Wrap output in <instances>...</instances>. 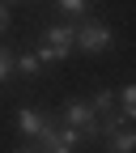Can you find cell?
<instances>
[{
	"instance_id": "6da1fadb",
	"label": "cell",
	"mask_w": 136,
	"mask_h": 153,
	"mask_svg": "<svg viewBox=\"0 0 136 153\" xmlns=\"http://www.w3.org/2000/svg\"><path fill=\"white\" fill-rule=\"evenodd\" d=\"M77 51V30L72 26H47L38 34V60L43 64H60Z\"/></svg>"
},
{
	"instance_id": "7a4b0ae2",
	"label": "cell",
	"mask_w": 136,
	"mask_h": 153,
	"mask_svg": "<svg viewBox=\"0 0 136 153\" xmlns=\"http://www.w3.org/2000/svg\"><path fill=\"white\" fill-rule=\"evenodd\" d=\"M64 123L81 132L85 145H89V140H102V123H98V115H94V106L81 102V98H68V102H64Z\"/></svg>"
},
{
	"instance_id": "3957f363",
	"label": "cell",
	"mask_w": 136,
	"mask_h": 153,
	"mask_svg": "<svg viewBox=\"0 0 136 153\" xmlns=\"http://www.w3.org/2000/svg\"><path fill=\"white\" fill-rule=\"evenodd\" d=\"M77 51H85V55L115 51V30L102 26V22H81L77 26Z\"/></svg>"
},
{
	"instance_id": "277c9868",
	"label": "cell",
	"mask_w": 136,
	"mask_h": 153,
	"mask_svg": "<svg viewBox=\"0 0 136 153\" xmlns=\"http://www.w3.org/2000/svg\"><path fill=\"white\" fill-rule=\"evenodd\" d=\"M34 145H38L34 153H77V149L85 145V136H81L77 128H68V123H64V128H47Z\"/></svg>"
},
{
	"instance_id": "5b68a950",
	"label": "cell",
	"mask_w": 136,
	"mask_h": 153,
	"mask_svg": "<svg viewBox=\"0 0 136 153\" xmlns=\"http://www.w3.org/2000/svg\"><path fill=\"white\" fill-rule=\"evenodd\" d=\"M17 128H22V136L38 140V136L51 128V119H47L43 111H34V106H17Z\"/></svg>"
},
{
	"instance_id": "8992f818",
	"label": "cell",
	"mask_w": 136,
	"mask_h": 153,
	"mask_svg": "<svg viewBox=\"0 0 136 153\" xmlns=\"http://www.w3.org/2000/svg\"><path fill=\"white\" fill-rule=\"evenodd\" d=\"M106 153H136V132L132 128H119V132H111V136H102Z\"/></svg>"
},
{
	"instance_id": "52a82bcc",
	"label": "cell",
	"mask_w": 136,
	"mask_h": 153,
	"mask_svg": "<svg viewBox=\"0 0 136 153\" xmlns=\"http://www.w3.org/2000/svg\"><path fill=\"white\" fill-rule=\"evenodd\" d=\"M115 102H119V98H115V89H98V94H94V98H89V106H94V115H111L115 111Z\"/></svg>"
},
{
	"instance_id": "ba28073f",
	"label": "cell",
	"mask_w": 136,
	"mask_h": 153,
	"mask_svg": "<svg viewBox=\"0 0 136 153\" xmlns=\"http://www.w3.org/2000/svg\"><path fill=\"white\" fill-rule=\"evenodd\" d=\"M13 68L22 72V76H34L38 68H43V60H38V51H26V55H17V60H13Z\"/></svg>"
},
{
	"instance_id": "9c48e42d",
	"label": "cell",
	"mask_w": 136,
	"mask_h": 153,
	"mask_svg": "<svg viewBox=\"0 0 136 153\" xmlns=\"http://www.w3.org/2000/svg\"><path fill=\"white\" fill-rule=\"evenodd\" d=\"M55 9L68 13V17H85L89 13V0H55Z\"/></svg>"
},
{
	"instance_id": "30bf717a",
	"label": "cell",
	"mask_w": 136,
	"mask_h": 153,
	"mask_svg": "<svg viewBox=\"0 0 136 153\" xmlns=\"http://www.w3.org/2000/svg\"><path fill=\"white\" fill-rule=\"evenodd\" d=\"M119 111H123V119H136V85H128L119 94Z\"/></svg>"
},
{
	"instance_id": "8fae6325",
	"label": "cell",
	"mask_w": 136,
	"mask_h": 153,
	"mask_svg": "<svg viewBox=\"0 0 136 153\" xmlns=\"http://www.w3.org/2000/svg\"><path fill=\"white\" fill-rule=\"evenodd\" d=\"M9 76H13V51H9V47H0V85L9 81Z\"/></svg>"
},
{
	"instance_id": "7c38bea8",
	"label": "cell",
	"mask_w": 136,
	"mask_h": 153,
	"mask_svg": "<svg viewBox=\"0 0 136 153\" xmlns=\"http://www.w3.org/2000/svg\"><path fill=\"white\" fill-rule=\"evenodd\" d=\"M13 26V13H9V4H4V0H0V34H4Z\"/></svg>"
},
{
	"instance_id": "4fadbf2b",
	"label": "cell",
	"mask_w": 136,
	"mask_h": 153,
	"mask_svg": "<svg viewBox=\"0 0 136 153\" xmlns=\"http://www.w3.org/2000/svg\"><path fill=\"white\" fill-rule=\"evenodd\" d=\"M13 153H34V149H13Z\"/></svg>"
},
{
	"instance_id": "5bb4252c",
	"label": "cell",
	"mask_w": 136,
	"mask_h": 153,
	"mask_svg": "<svg viewBox=\"0 0 136 153\" xmlns=\"http://www.w3.org/2000/svg\"><path fill=\"white\" fill-rule=\"evenodd\" d=\"M4 4H17V0H4Z\"/></svg>"
}]
</instances>
